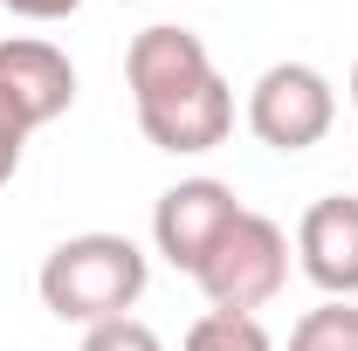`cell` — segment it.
I'll list each match as a JSON object with an SVG mask.
<instances>
[{
    "mask_svg": "<svg viewBox=\"0 0 358 351\" xmlns=\"http://www.w3.org/2000/svg\"><path fill=\"white\" fill-rule=\"evenodd\" d=\"M289 351H358V303L324 296L317 310H303L289 324Z\"/></svg>",
    "mask_w": 358,
    "mask_h": 351,
    "instance_id": "ba28073f",
    "label": "cell"
},
{
    "mask_svg": "<svg viewBox=\"0 0 358 351\" xmlns=\"http://www.w3.org/2000/svg\"><path fill=\"white\" fill-rule=\"evenodd\" d=\"M296 268L310 275L324 296L358 303V200L352 193H324L296 220Z\"/></svg>",
    "mask_w": 358,
    "mask_h": 351,
    "instance_id": "8992f818",
    "label": "cell"
},
{
    "mask_svg": "<svg viewBox=\"0 0 358 351\" xmlns=\"http://www.w3.org/2000/svg\"><path fill=\"white\" fill-rule=\"evenodd\" d=\"M28 138H35V124L14 110V96L0 89V186L21 173V152H28Z\"/></svg>",
    "mask_w": 358,
    "mask_h": 351,
    "instance_id": "8fae6325",
    "label": "cell"
},
{
    "mask_svg": "<svg viewBox=\"0 0 358 351\" xmlns=\"http://www.w3.org/2000/svg\"><path fill=\"white\" fill-rule=\"evenodd\" d=\"M234 214H241V193H234L227 179L193 173V179H179V186H166V193L152 200V248H159L179 275H193V268L214 255V241L234 227Z\"/></svg>",
    "mask_w": 358,
    "mask_h": 351,
    "instance_id": "5b68a950",
    "label": "cell"
},
{
    "mask_svg": "<svg viewBox=\"0 0 358 351\" xmlns=\"http://www.w3.org/2000/svg\"><path fill=\"white\" fill-rule=\"evenodd\" d=\"M179 351H275L262 331V317H234V310H207L193 317V331L179 338Z\"/></svg>",
    "mask_w": 358,
    "mask_h": 351,
    "instance_id": "9c48e42d",
    "label": "cell"
},
{
    "mask_svg": "<svg viewBox=\"0 0 358 351\" xmlns=\"http://www.w3.org/2000/svg\"><path fill=\"white\" fill-rule=\"evenodd\" d=\"M0 7H7L14 21H69L83 0H0Z\"/></svg>",
    "mask_w": 358,
    "mask_h": 351,
    "instance_id": "7c38bea8",
    "label": "cell"
},
{
    "mask_svg": "<svg viewBox=\"0 0 358 351\" xmlns=\"http://www.w3.org/2000/svg\"><path fill=\"white\" fill-rule=\"evenodd\" d=\"M248 131L262 138L268 152H310L331 138L338 124V89L317 62H268L248 83Z\"/></svg>",
    "mask_w": 358,
    "mask_h": 351,
    "instance_id": "277c9868",
    "label": "cell"
},
{
    "mask_svg": "<svg viewBox=\"0 0 358 351\" xmlns=\"http://www.w3.org/2000/svg\"><path fill=\"white\" fill-rule=\"evenodd\" d=\"M345 89H352V103H358V62H352V83H345Z\"/></svg>",
    "mask_w": 358,
    "mask_h": 351,
    "instance_id": "4fadbf2b",
    "label": "cell"
},
{
    "mask_svg": "<svg viewBox=\"0 0 358 351\" xmlns=\"http://www.w3.org/2000/svg\"><path fill=\"white\" fill-rule=\"evenodd\" d=\"M124 83H131L138 131L173 159H200L234 131V89L193 28H173V21L138 28L124 48Z\"/></svg>",
    "mask_w": 358,
    "mask_h": 351,
    "instance_id": "6da1fadb",
    "label": "cell"
},
{
    "mask_svg": "<svg viewBox=\"0 0 358 351\" xmlns=\"http://www.w3.org/2000/svg\"><path fill=\"white\" fill-rule=\"evenodd\" d=\"M76 351H166V338L138 317H110V324H90Z\"/></svg>",
    "mask_w": 358,
    "mask_h": 351,
    "instance_id": "30bf717a",
    "label": "cell"
},
{
    "mask_svg": "<svg viewBox=\"0 0 358 351\" xmlns=\"http://www.w3.org/2000/svg\"><path fill=\"white\" fill-rule=\"evenodd\" d=\"M152 282V255L138 248L131 234H110V227H90V234H69L55 241L35 268V289H42V310L62 317V324H110V317H131L138 296Z\"/></svg>",
    "mask_w": 358,
    "mask_h": 351,
    "instance_id": "7a4b0ae2",
    "label": "cell"
},
{
    "mask_svg": "<svg viewBox=\"0 0 358 351\" xmlns=\"http://www.w3.org/2000/svg\"><path fill=\"white\" fill-rule=\"evenodd\" d=\"M193 282H200L207 310L255 317V310L275 303V296H282V282H289V234H282L268 214L241 207V214H234V227L214 241V255L193 268Z\"/></svg>",
    "mask_w": 358,
    "mask_h": 351,
    "instance_id": "3957f363",
    "label": "cell"
},
{
    "mask_svg": "<svg viewBox=\"0 0 358 351\" xmlns=\"http://www.w3.org/2000/svg\"><path fill=\"white\" fill-rule=\"evenodd\" d=\"M0 89L42 131L55 117H69V103H76V62L55 42H42V35H7L0 42Z\"/></svg>",
    "mask_w": 358,
    "mask_h": 351,
    "instance_id": "52a82bcc",
    "label": "cell"
}]
</instances>
